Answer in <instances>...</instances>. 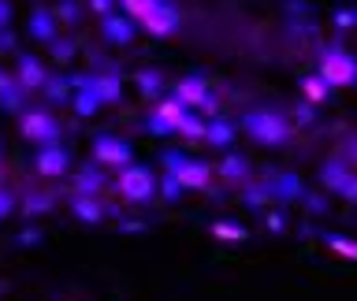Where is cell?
I'll list each match as a JSON object with an SVG mask.
<instances>
[{"mask_svg":"<svg viewBox=\"0 0 357 301\" xmlns=\"http://www.w3.org/2000/svg\"><path fill=\"white\" fill-rule=\"evenodd\" d=\"M8 15H11V8H8V0H0V26L8 22Z\"/></svg>","mask_w":357,"mask_h":301,"instance_id":"cell-10","label":"cell"},{"mask_svg":"<svg viewBox=\"0 0 357 301\" xmlns=\"http://www.w3.org/2000/svg\"><path fill=\"white\" fill-rule=\"evenodd\" d=\"M97 149H100V156H105V160H112V164H116V160H127V149H123V145H116V141H100Z\"/></svg>","mask_w":357,"mask_h":301,"instance_id":"cell-6","label":"cell"},{"mask_svg":"<svg viewBox=\"0 0 357 301\" xmlns=\"http://www.w3.org/2000/svg\"><path fill=\"white\" fill-rule=\"evenodd\" d=\"M250 130H253L261 141H279V138L287 134L283 123H279L275 116H253V119H250Z\"/></svg>","mask_w":357,"mask_h":301,"instance_id":"cell-3","label":"cell"},{"mask_svg":"<svg viewBox=\"0 0 357 301\" xmlns=\"http://www.w3.org/2000/svg\"><path fill=\"white\" fill-rule=\"evenodd\" d=\"M123 190H127V197H145L149 194V175L145 171H130L123 178Z\"/></svg>","mask_w":357,"mask_h":301,"instance_id":"cell-4","label":"cell"},{"mask_svg":"<svg viewBox=\"0 0 357 301\" xmlns=\"http://www.w3.org/2000/svg\"><path fill=\"white\" fill-rule=\"evenodd\" d=\"M41 167H45V171H60V167H63V153H45Z\"/></svg>","mask_w":357,"mask_h":301,"instance_id":"cell-8","label":"cell"},{"mask_svg":"<svg viewBox=\"0 0 357 301\" xmlns=\"http://www.w3.org/2000/svg\"><path fill=\"white\" fill-rule=\"evenodd\" d=\"M123 4H127L130 15L153 33H172L175 22H178V15L167 8V0H123Z\"/></svg>","mask_w":357,"mask_h":301,"instance_id":"cell-1","label":"cell"},{"mask_svg":"<svg viewBox=\"0 0 357 301\" xmlns=\"http://www.w3.org/2000/svg\"><path fill=\"white\" fill-rule=\"evenodd\" d=\"M22 67H26L22 75H26L30 82H38V78H41V71H38V60H22Z\"/></svg>","mask_w":357,"mask_h":301,"instance_id":"cell-9","label":"cell"},{"mask_svg":"<svg viewBox=\"0 0 357 301\" xmlns=\"http://www.w3.org/2000/svg\"><path fill=\"white\" fill-rule=\"evenodd\" d=\"M93 4H97V11H108L105 4H108V0H93Z\"/></svg>","mask_w":357,"mask_h":301,"instance_id":"cell-11","label":"cell"},{"mask_svg":"<svg viewBox=\"0 0 357 301\" xmlns=\"http://www.w3.org/2000/svg\"><path fill=\"white\" fill-rule=\"evenodd\" d=\"M105 30H108L112 41H127V38H130V26H127V22H119V19H108Z\"/></svg>","mask_w":357,"mask_h":301,"instance_id":"cell-7","label":"cell"},{"mask_svg":"<svg viewBox=\"0 0 357 301\" xmlns=\"http://www.w3.org/2000/svg\"><path fill=\"white\" fill-rule=\"evenodd\" d=\"M324 75H328L331 82H350V78H354V60L346 52L331 49L328 56H324Z\"/></svg>","mask_w":357,"mask_h":301,"instance_id":"cell-2","label":"cell"},{"mask_svg":"<svg viewBox=\"0 0 357 301\" xmlns=\"http://www.w3.org/2000/svg\"><path fill=\"white\" fill-rule=\"evenodd\" d=\"M26 134H33V138H49L52 123L45 119V116H33V119H26Z\"/></svg>","mask_w":357,"mask_h":301,"instance_id":"cell-5","label":"cell"},{"mask_svg":"<svg viewBox=\"0 0 357 301\" xmlns=\"http://www.w3.org/2000/svg\"><path fill=\"white\" fill-rule=\"evenodd\" d=\"M4 212H8V201H4V197H0V216H4Z\"/></svg>","mask_w":357,"mask_h":301,"instance_id":"cell-12","label":"cell"}]
</instances>
